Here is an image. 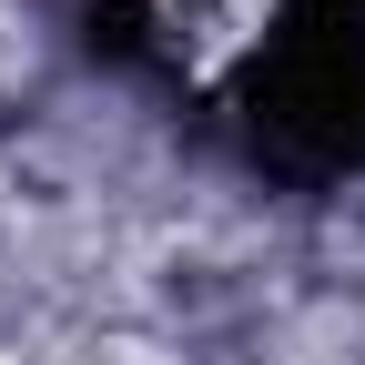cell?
<instances>
[{"label": "cell", "mask_w": 365, "mask_h": 365, "mask_svg": "<svg viewBox=\"0 0 365 365\" xmlns=\"http://www.w3.org/2000/svg\"><path fill=\"white\" fill-rule=\"evenodd\" d=\"M91 51L102 61H153V21L132 0H91Z\"/></svg>", "instance_id": "cell-2"}, {"label": "cell", "mask_w": 365, "mask_h": 365, "mask_svg": "<svg viewBox=\"0 0 365 365\" xmlns=\"http://www.w3.org/2000/svg\"><path fill=\"white\" fill-rule=\"evenodd\" d=\"M223 112L264 173L365 182V0H284L244 51Z\"/></svg>", "instance_id": "cell-1"}]
</instances>
